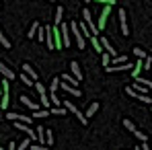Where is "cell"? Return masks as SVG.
Returning <instances> with one entry per match:
<instances>
[{"mask_svg": "<svg viewBox=\"0 0 152 150\" xmlns=\"http://www.w3.org/2000/svg\"><path fill=\"white\" fill-rule=\"evenodd\" d=\"M70 31L74 33V37H76V45H78V50H84V45H86V39L82 37V33H80V29H78V23H76V21H72V23H70Z\"/></svg>", "mask_w": 152, "mask_h": 150, "instance_id": "cell-1", "label": "cell"}, {"mask_svg": "<svg viewBox=\"0 0 152 150\" xmlns=\"http://www.w3.org/2000/svg\"><path fill=\"white\" fill-rule=\"evenodd\" d=\"M111 6H113V0L105 2V8H103L101 17H99V23H97V29H99V31H101V29H105V25H107V17H109V10H111Z\"/></svg>", "mask_w": 152, "mask_h": 150, "instance_id": "cell-2", "label": "cell"}, {"mask_svg": "<svg viewBox=\"0 0 152 150\" xmlns=\"http://www.w3.org/2000/svg\"><path fill=\"white\" fill-rule=\"evenodd\" d=\"M51 33H53V45L56 50H64V43H62V35H60V27H51Z\"/></svg>", "mask_w": 152, "mask_h": 150, "instance_id": "cell-3", "label": "cell"}, {"mask_svg": "<svg viewBox=\"0 0 152 150\" xmlns=\"http://www.w3.org/2000/svg\"><path fill=\"white\" fill-rule=\"evenodd\" d=\"M60 33H62V43H64V48H68V45H70V25L62 23Z\"/></svg>", "mask_w": 152, "mask_h": 150, "instance_id": "cell-4", "label": "cell"}, {"mask_svg": "<svg viewBox=\"0 0 152 150\" xmlns=\"http://www.w3.org/2000/svg\"><path fill=\"white\" fill-rule=\"evenodd\" d=\"M99 41H101L103 51H105V53H109V56H111V60H113V58H115V50H113V45L109 43V39H107V37H101Z\"/></svg>", "mask_w": 152, "mask_h": 150, "instance_id": "cell-5", "label": "cell"}, {"mask_svg": "<svg viewBox=\"0 0 152 150\" xmlns=\"http://www.w3.org/2000/svg\"><path fill=\"white\" fill-rule=\"evenodd\" d=\"M119 23H121V33L124 35H129V27H127V21H126V8H119Z\"/></svg>", "mask_w": 152, "mask_h": 150, "instance_id": "cell-6", "label": "cell"}, {"mask_svg": "<svg viewBox=\"0 0 152 150\" xmlns=\"http://www.w3.org/2000/svg\"><path fill=\"white\" fill-rule=\"evenodd\" d=\"M21 103H23L25 107H29V109H31L33 113H35V111H39V107H41V105H37V103H33V101L29 99L27 95H21Z\"/></svg>", "mask_w": 152, "mask_h": 150, "instance_id": "cell-7", "label": "cell"}, {"mask_svg": "<svg viewBox=\"0 0 152 150\" xmlns=\"http://www.w3.org/2000/svg\"><path fill=\"white\" fill-rule=\"evenodd\" d=\"M45 45H48V50H56V45H53V33H51L50 25H45Z\"/></svg>", "mask_w": 152, "mask_h": 150, "instance_id": "cell-8", "label": "cell"}, {"mask_svg": "<svg viewBox=\"0 0 152 150\" xmlns=\"http://www.w3.org/2000/svg\"><path fill=\"white\" fill-rule=\"evenodd\" d=\"M23 74H27L33 82H37V72H35V70H33V66H31V64H27V62L23 64Z\"/></svg>", "mask_w": 152, "mask_h": 150, "instance_id": "cell-9", "label": "cell"}, {"mask_svg": "<svg viewBox=\"0 0 152 150\" xmlns=\"http://www.w3.org/2000/svg\"><path fill=\"white\" fill-rule=\"evenodd\" d=\"M0 74L4 76L6 80H15V72H12V70H10L8 66H4L2 62H0Z\"/></svg>", "mask_w": 152, "mask_h": 150, "instance_id": "cell-10", "label": "cell"}, {"mask_svg": "<svg viewBox=\"0 0 152 150\" xmlns=\"http://www.w3.org/2000/svg\"><path fill=\"white\" fill-rule=\"evenodd\" d=\"M70 70H72V74H74V78L80 82L82 80V72H80V66H78V62H70Z\"/></svg>", "mask_w": 152, "mask_h": 150, "instance_id": "cell-11", "label": "cell"}, {"mask_svg": "<svg viewBox=\"0 0 152 150\" xmlns=\"http://www.w3.org/2000/svg\"><path fill=\"white\" fill-rule=\"evenodd\" d=\"M97 111H99V103H91V107H88V109H86V113H84V115H86V119H88V117H93Z\"/></svg>", "mask_w": 152, "mask_h": 150, "instance_id": "cell-12", "label": "cell"}, {"mask_svg": "<svg viewBox=\"0 0 152 150\" xmlns=\"http://www.w3.org/2000/svg\"><path fill=\"white\" fill-rule=\"evenodd\" d=\"M62 19H64V8L58 6V8H56V27L62 25Z\"/></svg>", "mask_w": 152, "mask_h": 150, "instance_id": "cell-13", "label": "cell"}, {"mask_svg": "<svg viewBox=\"0 0 152 150\" xmlns=\"http://www.w3.org/2000/svg\"><path fill=\"white\" fill-rule=\"evenodd\" d=\"M111 64H113V66H119V64H127V56H115V58L111 60Z\"/></svg>", "mask_w": 152, "mask_h": 150, "instance_id": "cell-14", "label": "cell"}, {"mask_svg": "<svg viewBox=\"0 0 152 150\" xmlns=\"http://www.w3.org/2000/svg\"><path fill=\"white\" fill-rule=\"evenodd\" d=\"M39 23H33V25L29 27V33H27V37H29V39H31V37H35V35H37V31H39Z\"/></svg>", "mask_w": 152, "mask_h": 150, "instance_id": "cell-15", "label": "cell"}, {"mask_svg": "<svg viewBox=\"0 0 152 150\" xmlns=\"http://www.w3.org/2000/svg\"><path fill=\"white\" fill-rule=\"evenodd\" d=\"M58 86H60V78L56 76L53 80L50 82V95H56V91H58Z\"/></svg>", "mask_w": 152, "mask_h": 150, "instance_id": "cell-16", "label": "cell"}, {"mask_svg": "<svg viewBox=\"0 0 152 150\" xmlns=\"http://www.w3.org/2000/svg\"><path fill=\"white\" fill-rule=\"evenodd\" d=\"M50 115H66V109L64 107H51Z\"/></svg>", "mask_w": 152, "mask_h": 150, "instance_id": "cell-17", "label": "cell"}, {"mask_svg": "<svg viewBox=\"0 0 152 150\" xmlns=\"http://www.w3.org/2000/svg\"><path fill=\"white\" fill-rule=\"evenodd\" d=\"M35 89H37V93H39V97H43V95H48V89L43 86V82H35Z\"/></svg>", "mask_w": 152, "mask_h": 150, "instance_id": "cell-18", "label": "cell"}, {"mask_svg": "<svg viewBox=\"0 0 152 150\" xmlns=\"http://www.w3.org/2000/svg\"><path fill=\"white\" fill-rule=\"evenodd\" d=\"M91 43H93V50H95V51H103V48H101V41H99L97 37H91Z\"/></svg>", "mask_w": 152, "mask_h": 150, "instance_id": "cell-19", "label": "cell"}, {"mask_svg": "<svg viewBox=\"0 0 152 150\" xmlns=\"http://www.w3.org/2000/svg\"><path fill=\"white\" fill-rule=\"evenodd\" d=\"M124 127H126L127 132H134V134H136V125H134V121H129V119H124Z\"/></svg>", "mask_w": 152, "mask_h": 150, "instance_id": "cell-20", "label": "cell"}, {"mask_svg": "<svg viewBox=\"0 0 152 150\" xmlns=\"http://www.w3.org/2000/svg\"><path fill=\"white\" fill-rule=\"evenodd\" d=\"M31 144H33V142H31L29 138H25V140H23V142H21V144L17 146V150H27V148H29V146H31Z\"/></svg>", "mask_w": 152, "mask_h": 150, "instance_id": "cell-21", "label": "cell"}, {"mask_svg": "<svg viewBox=\"0 0 152 150\" xmlns=\"http://www.w3.org/2000/svg\"><path fill=\"white\" fill-rule=\"evenodd\" d=\"M134 53H136V58H138V60H146V51L142 50V48H136Z\"/></svg>", "mask_w": 152, "mask_h": 150, "instance_id": "cell-22", "label": "cell"}, {"mask_svg": "<svg viewBox=\"0 0 152 150\" xmlns=\"http://www.w3.org/2000/svg\"><path fill=\"white\" fill-rule=\"evenodd\" d=\"M48 115H50V111H45V109H39V111H35V113L31 115V119H33V117H48Z\"/></svg>", "mask_w": 152, "mask_h": 150, "instance_id": "cell-23", "label": "cell"}, {"mask_svg": "<svg viewBox=\"0 0 152 150\" xmlns=\"http://www.w3.org/2000/svg\"><path fill=\"white\" fill-rule=\"evenodd\" d=\"M45 144H48V146L53 144V134H51V130H45Z\"/></svg>", "mask_w": 152, "mask_h": 150, "instance_id": "cell-24", "label": "cell"}, {"mask_svg": "<svg viewBox=\"0 0 152 150\" xmlns=\"http://www.w3.org/2000/svg\"><path fill=\"white\" fill-rule=\"evenodd\" d=\"M0 43H2V45H4V48H10V41H8V39H6V35H4V33H2V29H0Z\"/></svg>", "mask_w": 152, "mask_h": 150, "instance_id": "cell-25", "label": "cell"}, {"mask_svg": "<svg viewBox=\"0 0 152 150\" xmlns=\"http://www.w3.org/2000/svg\"><path fill=\"white\" fill-rule=\"evenodd\" d=\"M37 39L43 43V39H45V25L43 27H39V31H37Z\"/></svg>", "mask_w": 152, "mask_h": 150, "instance_id": "cell-26", "label": "cell"}, {"mask_svg": "<svg viewBox=\"0 0 152 150\" xmlns=\"http://www.w3.org/2000/svg\"><path fill=\"white\" fill-rule=\"evenodd\" d=\"M136 138H138V140H142V144H146V140H148V136H146L144 132H138V130H136Z\"/></svg>", "mask_w": 152, "mask_h": 150, "instance_id": "cell-27", "label": "cell"}, {"mask_svg": "<svg viewBox=\"0 0 152 150\" xmlns=\"http://www.w3.org/2000/svg\"><path fill=\"white\" fill-rule=\"evenodd\" d=\"M50 101H51V105H53V107H60V103H62V101L58 99V95H50Z\"/></svg>", "mask_w": 152, "mask_h": 150, "instance_id": "cell-28", "label": "cell"}, {"mask_svg": "<svg viewBox=\"0 0 152 150\" xmlns=\"http://www.w3.org/2000/svg\"><path fill=\"white\" fill-rule=\"evenodd\" d=\"M136 99H140L142 103H152V97H148V95H140V93H138V97H136Z\"/></svg>", "mask_w": 152, "mask_h": 150, "instance_id": "cell-29", "label": "cell"}, {"mask_svg": "<svg viewBox=\"0 0 152 150\" xmlns=\"http://www.w3.org/2000/svg\"><path fill=\"white\" fill-rule=\"evenodd\" d=\"M21 80L25 82L27 86H31V84H35V82H33V80H31V78H29V76H27V74H21Z\"/></svg>", "mask_w": 152, "mask_h": 150, "instance_id": "cell-30", "label": "cell"}, {"mask_svg": "<svg viewBox=\"0 0 152 150\" xmlns=\"http://www.w3.org/2000/svg\"><path fill=\"white\" fill-rule=\"evenodd\" d=\"M148 68H152V58L146 56V60H144V70H148Z\"/></svg>", "mask_w": 152, "mask_h": 150, "instance_id": "cell-31", "label": "cell"}, {"mask_svg": "<svg viewBox=\"0 0 152 150\" xmlns=\"http://www.w3.org/2000/svg\"><path fill=\"white\" fill-rule=\"evenodd\" d=\"M109 62H111V60H109V53H103V66H105V68H109Z\"/></svg>", "mask_w": 152, "mask_h": 150, "instance_id": "cell-32", "label": "cell"}, {"mask_svg": "<svg viewBox=\"0 0 152 150\" xmlns=\"http://www.w3.org/2000/svg\"><path fill=\"white\" fill-rule=\"evenodd\" d=\"M6 150H17V144H15V142H10V144H8V148Z\"/></svg>", "mask_w": 152, "mask_h": 150, "instance_id": "cell-33", "label": "cell"}, {"mask_svg": "<svg viewBox=\"0 0 152 150\" xmlns=\"http://www.w3.org/2000/svg\"><path fill=\"white\" fill-rule=\"evenodd\" d=\"M140 150H150V146H148V144H142V146H140Z\"/></svg>", "mask_w": 152, "mask_h": 150, "instance_id": "cell-34", "label": "cell"}, {"mask_svg": "<svg viewBox=\"0 0 152 150\" xmlns=\"http://www.w3.org/2000/svg\"><path fill=\"white\" fill-rule=\"evenodd\" d=\"M0 150H6V148H0Z\"/></svg>", "mask_w": 152, "mask_h": 150, "instance_id": "cell-35", "label": "cell"}, {"mask_svg": "<svg viewBox=\"0 0 152 150\" xmlns=\"http://www.w3.org/2000/svg\"><path fill=\"white\" fill-rule=\"evenodd\" d=\"M136 150H140V148H136Z\"/></svg>", "mask_w": 152, "mask_h": 150, "instance_id": "cell-36", "label": "cell"}, {"mask_svg": "<svg viewBox=\"0 0 152 150\" xmlns=\"http://www.w3.org/2000/svg\"><path fill=\"white\" fill-rule=\"evenodd\" d=\"M0 6H2V4H0Z\"/></svg>", "mask_w": 152, "mask_h": 150, "instance_id": "cell-37", "label": "cell"}]
</instances>
